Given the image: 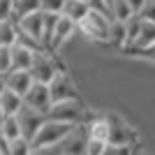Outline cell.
Here are the masks:
<instances>
[{"label":"cell","mask_w":155,"mask_h":155,"mask_svg":"<svg viewBox=\"0 0 155 155\" xmlns=\"http://www.w3.org/2000/svg\"><path fill=\"white\" fill-rule=\"evenodd\" d=\"M134 155H141V153H139V150H134Z\"/></svg>","instance_id":"obj_35"},{"label":"cell","mask_w":155,"mask_h":155,"mask_svg":"<svg viewBox=\"0 0 155 155\" xmlns=\"http://www.w3.org/2000/svg\"><path fill=\"white\" fill-rule=\"evenodd\" d=\"M86 146H88L86 125H77L67 134V139L60 143V150H63V155H86Z\"/></svg>","instance_id":"obj_10"},{"label":"cell","mask_w":155,"mask_h":155,"mask_svg":"<svg viewBox=\"0 0 155 155\" xmlns=\"http://www.w3.org/2000/svg\"><path fill=\"white\" fill-rule=\"evenodd\" d=\"M109 23H111L109 16H104V14H97V12H88V16H86V19L81 21L77 28L84 32V35L93 37V39H100V42H109Z\"/></svg>","instance_id":"obj_6"},{"label":"cell","mask_w":155,"mask_h":155,"mask_svg":"<svg viewBox=\"0 0 155 155\" xmlns=\"http://www.w3.org/2000/svg\"><path fill=\"white\" fill-rule=\"evenodd\" d=\"M155 44V23H141V30H139V37L134 42V49L132 51H148L150 46Z\"/></svg>","instance_id":"obj_16"},{"label":"cell","mask_w":155,"mask_h":155,"mask_svg":"<svg viewBox=\"0 0 155 155\" xmlns=\"http://www.w3.org/2000/svg\"><path fill=\"white\" fill-rule=\"evenodd\" d=\"M109 123V146H132L137 148V132L116 114H104Z\"/></svg>","instance_id":"obj_4"},{"label":"cell","mask_w":155,"mask_h":155,"mask_svg":"<svg viewBox=\"0 0 155 155\" xmlns=\"http://www.w3.org/2000/svg\"><path fill=\"white\" fill-rule=\"evenodd\" d=\"M23 107V97H19L16 93L12 91H5L0 95V109L5 111V116H16Z\"/></svg>","instance_id":"obj_18"},{"label":"cell","mask_w":155,"mask_h":155,"mask_svg":"<svg viewBox=\"0 0 155 155\" xmlns=\"http://www.w3.org/2000/svg\"><path fill=\"white\" fill-rule=\"evenodd\" d=\"M0 74H2V72H0Z\"/></svg>","instance_id":"obj_37"},{"label":"cell","mask_w":155,"mask_h":155,"mask_svg":"<svg viewBox=\"0 0 155 155\" xmlns=\"http://www.w3.org/2000/svg\"><path fill=\"white\" fill-rule=\"evenodd\" d=\"M12 70V46H0V72L7 74Z\"/></svg>","instance_id":"obj_25"},{"label":"cell","mask_w":155,"mask_h":155,"mask_svg":"<svg viewBox=\"0 0 155 155\" xmlns=\"http://www.w3.org/2000/svg\"><path fill=\"white\" fill-rule=\"evenodd\" d=\"M30 77L35 84H44L49 86L53 81V77L60 72V67L56 65V60L51 58V53L46 51H37L35 53V58H32V65H30Z\"/></svg>","instance_id":"obj_3"},{"label":"cell","mask_w":155,"mask_h":155,"mask_svg":"<svg viewBox=\"0 0 155 155\" xmlns=\"http://www.w3.org/2000/svg\"><path fill=\"white\" fill-rule=\"evenodd\" d=\"M7 91V79H5V74H0V95Z\"/></svg>","instance_id":"obj_33"},{"label":"cell","mask_w":155,"mask_h":155,"mask_svg":"<svg viewBox=\"0 0 155 155\" xmlns=\"http://www.w3.org/2000/svg\"><path fill=\"white\" fill-rule=\"evenodd\" d=\"M16 26H19V32L26 35V37L35 39V42H44V14L42 12H35V14H28V16H21L16 19ZM44 46V44H42Z\"/></svg>","instance_id":"obj_8"},{"label":"cell","mask_w":155,"mask_h":155,"mask_svg":"<svg viewBox=\"0 0 155 155\" xmlns=\"http://www.w3.org/2000/svg\"><path fill=\"white\" fill-rule=\"evenodd\" d=\"M49 95H51V104L56 102H67V100H79L77 91H74V84L72 79L65 74L63 70L53 77V81L49 84Z\"/></svg>","instance_id":"obj_7"},{"label":"cell","mask_w":155,"mask_h":155,"mask_svg":"<svg viewBox=\"0 0 155 155\" xmlns=\"http://www.w3.org/2000/svg\"><path fill=\"white\" fill-rule=\"evenodd\" d=\"M30 153H32V143L28 139L19 137V139L9 141V155H30Z\"/></svg>","instance_id":"obj_24"},{"label":"cell","mask_w":155,"mask_h":155,"mask_svg":"<svg viewBox=\"0 0 155 155\" xmlns=\"http://www.w3.org/2000/svg\"><path fill=\"white\" fill-rule=\"evenodd\" d=\"M74 30H77V23H72L70 19L60 16L58 26H56V30H53V35H51V44H49V51H58L63 44H67V39L74 35Z\"/></svg>","instance_id":"obj_12"},{"label":"cell","mask_w":155,"mask_h":155,"mask_svg":"<svg viewBox=\"0 0 155 155\" xmlns=\"http://www.w3.org/2000/svg\"><path fill=\"white\" fill-rule=\"evenodd\" d=\"M141 16L137 14V16H132V19L125 23V32H127V37H125V49H134V42L137 37H139V30H141Z\"/></svg>","instance_id":"obj_22"},{"label":"cell","mask_w":155,"mask_h":155,"mask_svg":"<svg viewBox=\"0 0 155 155\" xmlns=\"http://www.w3.org/2000/svg\"><path fill=\"white\" fill-rule=\"evenodd\" d=\"M16 120H19V127H21V137H23V139H28V141L32 143V139L37 137V132L42 130V125L46 123V116L23 104V107H21V111L16 114Z\"/></svg>","instance_id":"obj_5"},{"label":"cell","mask_w":155,"mask_h":155,"mask_svg":"<svg viewBox=\"0 0 155 155\" xmlns=\"http://www.w3.org/2000/svg\"><path fill=\"white\" fill-rule=\"evenodd\" d=\"M81 2H88V0H81Z\"/></svg>","instance_id":"obj_36"},{"label":"cell","mask_w":155,"mask_h":155,"mask_svg":"<svg viewBox=\"0 0 155 155\" xmlns=\"http://www.w3.org/2000/svg\"><path fill=\"white\" fill-rule=\"evenodd\" d=\"M35 12H42L39 0H14L12 2L14 19H21V16H28V14H35Z\"/></svg>","instance_id":"obj_19"},{"label":"cell","mask_w":155,"mask_h":155,"mask_svg":"<svg viewBox=\"0 0 155 155\" xmlns=\"http://www.w3.org/2000/svg\"><path fill=\"white\" fill-rule=\"evenodd\" d=\"M88 12H91L88 2H81V0H65V7H63V12H60V16L70 19L72 23L79 26V23L88 16Z\"/></svg>","instance_id":"obj_13"},{"label":"cell","mask_w":155,"mask_h":155,"mask_svg":"<svg viewBox=\"0 0 155 155\" xmlns=\"http://www.w3.org/2000/svg\"><path fill=\"white\" fill-rule=\"evenodd\" d=\"M84 104L81 100H67V102H56L46 111V120H58V123L70 125H84Z\"/></svg>","instance_id":"obj_1"},{"label":"cell","mask_w":155,"mask_h":155,"mask_svg":"<svg viewBox=\"0 0 155 155\" xmlns=\"http://www.w3.org/2000/svg\"><path fill=\"white\" fill-rule=\"evenodd\" d=\"M19 39V26L16 19H5L0 21V46H14Z\"/></svg>","instance_id":"obj_17"},{"label":"cell","mask_w":155,"mask_h":155,"mask_svg":"<svg viewBox=\"0 0 155 155\" xmlns=\"http://www.w3.org/2000/svg\"><path fill=\"white\" fill-rule=\"evenodd\" d=\"M7 79V91H12L16 93L19 97H26V93L32 88V77H30V72H19V70H9L5 74Z\"/></svg>","instance_id":"obj_11"},{"label":"cell","mask_w":155,"mask_h":155,"mask_svg":"<svg viewBox=\"0 0 155 155\" xmlns=\"http://www.w3.org/2000/svg\"><path fill=\"white\" fill-rule=\"evenodd\" d=\"M77 125H70V123H58V120H46L42 125V130L37 132V137L32 139V148H42V146H58L67 139L72 130Z\"/></svg>","instance_id":"obj_2"},{"label":"cell","mask_w":155,"mask_h":155,"mask_svg":"<svg viewBox=\"0 0 155 155\" xmlns=\"http://www.w3.org/2000/svg\"><path fill=\"white\" fill-rule=\"evenodd\" d=\"M32 58H35V51L26 49L23 44H16L12 46V70H19V72H28L32 65Z\"/></svg>","instance_id":"obj_14"},{"label":"cell","mask_w":155,"mask_h":155,"mask_svg":"<svg viewBox=\"0 0 155 155\" xmlns=\"http://www.w3.org/2000/svg\"><path fill=\"white\" fill-rule=\"evenodd\" d=\"M139 16H141V21H146V23H155V0H148V2L143 5Z\"/></svg>","instance_id":"obj_28"},{"label":"cell","mask_w":155,"mask_h":155,"mask_svg":"<svg viewBox=\"0 0 155 155\" xmlns=\"http://www.w3.org/2000/svg\"><path fill=\"white\" fill-rule=\"evenodd\" d=\"M137 148H132V146H107V150H104V155H134Z\"/></svg>","instance_id":"obj_29"},{"label":"cell","mask_w":155,"mask_h":155,"mask_svg":"<svg viewBox=\"0 0 155 155\" xmlns=\"http://www.w3.org/2000/svg\"><path fill=\"white\" fill-rule=\"evenodd\" d=\"M23 104L46 116V111L51 109V95H49V86H44V84H32V88L26 93V97H23Z\"/></svg>","instance_id":"obj_9"},{"label":"cell","mask_w":155,"mask_h":155,"mask_svg":"<svg viewBox=\"0 0 155 155\" xmlns=\"http://www.w3.org/2000/svg\"><path fill=\"white\" fill-rule=\"evenodd\" d=\"M5 118H7V116H5V111L0 109V127H2V123H5Z\"/></svg>","instance_id":"obj_34"},{"label":"cell","mask_w":155,"mask_h":155,"mask_svg":"<svg viewBox=\"0 0 155 155\" xmlns=\"http://www.w3.org/2000/svg\"><path fill=\"white\" fill-rule=\"evenodd\" d=\"M132 16H137V14L132 12V7L127 5V0H114V5H111V19L120 21V23H127Z\"/></svg>","instance_id":"obj_20"},{"label":"cell","mask_w":155,"mask_h":155,"mask_svg":"<svg viewBox=\"0 0 155 155\" xmlns=\"http://www.w3.org/2000/svg\"><path fill=\"white\" fill-rule=\"evenodd\" d=\"M84 125H86V132H88V139H97V141L109 143V123H107V116H95Z\"/></svg>","instance_id":"obj_15"},{"label":"cell","mask_w":155,"mask_h":155,"mask_svg":"<svg viewBox=\"0 0 155 155\" xmlns=\"http://www.w3.org/2000/svg\"><path fill=\"white\" fill-rule=\"evenodd\" d=\"M12 2H14V0H0V21L14 19V14H12Z\"/></svg>","instance_id":"obj_31"},{"label":"cell","mask_w":155,"mask_h":155,"mask_svg":"<svg viewBox=\"0 0 155 155\" xmlns=\"http://www.w3.org/2000/svg\"><path fill=\"white\" fill-rule=\"evenodd\" d=\"M146 2H148V0H127V5L132 7V12H134V14H139V12H141Z\"/></svg>","instance_id":"obj_32"},{"label":"cell","mask_w":155,"mask_h":155,"mask_svg":"<svg viewBox=\"0 0 155 155\" xmlns=\"http://www.w3.org/2000/svg\"><path fill=\"white\" fill-rule=\"evenodd\" d=\"M125 37H127V32H125V23L111 19V23H109V44L125 49Z\"/></svg>","instance_id":"obj_21"},{"label":"cell","mask_w":155,"mask_h":155,"mask_svg":"<svg viewBox=\"0 0 155 155\" xmlns=\"http://www.w3.org/2000/svg\"><path fill=\"white\" fill-rule=\"evenodd\" d=\"M109 143L97 141V139H88V146H86V155H104Z\"/></svg>","instance_id":"obj_27"},{"label":"cell","mask_w":155,"mask_h":155,"mask_svg":"<svg viewBox=\"0 0 155 155\" xmlns=\"http://www.w3.org/2000/svg\"><path fill=\"white\" fill-rule=\"evenodd\" d=\"M30 155H63V150H60V143H58V146H42V148H32Z\"/></svg>","instance_id":"obj_30"},{"label":"cell","mask_w":155,"mask_h":155,"mask_svg":"<svg viewBox=\"0 0 155 155\" xmlns=\"http://www.w3.org/2000/svg\"><path fill=\"white\" fill-rule=\"evenodd\" d=\"M0 137L5 139V141H14V139H19L21 137V127H19V120L16 116H7L2 127H0Z\"/></svg>","instance_id":"obj_23"},{"label":"cell","mask_w":155,"mask_h":155,"mask_svg":"<svg viewBox=\"0 0 155 155\" xmlns=\"http://www.w3.org/2000/svg\"><path fill=\"white\" fill-rule=\"evenodd\" d=\"M42 2V12L46 14H60L65 7V0H39Z\"/></svg>","instance_id":"obj_26"}]
</instances>
